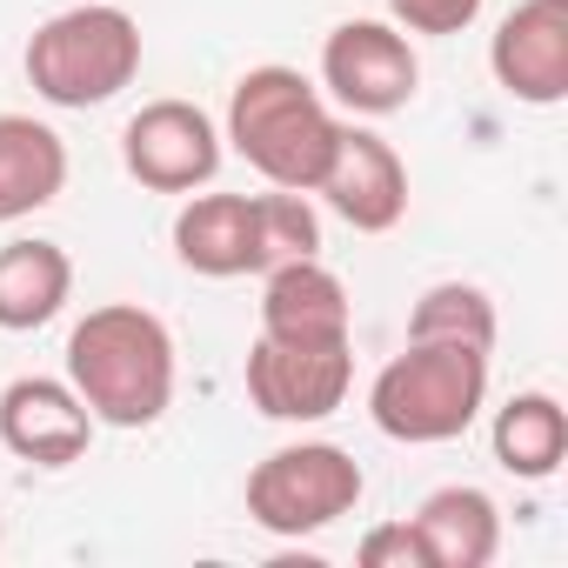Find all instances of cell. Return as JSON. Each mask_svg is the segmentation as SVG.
Masks as SVG:
<instances>
[{"label": "cell", "mask_w": 568, "mask_h": 568, "mask_svg": "<svg viewBox=\"0 0 568 568\" xmlns=\"http://www.w3.org/2000/svg\"><path fill=\"white\" fill-rule=\"evenodd\" d=\"M68 388L101 428H154L174 402V335L141 302H101L68 335Z\"/></svg>", "instance_id": "6da1fadb"}, {"label": "cell", "mask_w": 568, "mask_h": 568, "mask_svg": "<svg viewBox=\"0 0 568 568\" xmlns=\"http://www.w3.org/2000/svg\"><path fill=\"white\" fill-rule=\"evenodd\" d=\"M267 187H295L315 194L335 141H342V114L328 108V94L302 74V68H247L227 94V134H221Z\"/></svg>", "instance_id": "7a4b0ae2"}, {"label": "cell", "mask_w": 568, "mask_h": 568, "mask_svg": "<svg viewBox=\"0 0 568 568\" xmlns=\"http://www.w3.org/2000/svg\"><path fill=\"white\" fill-rule=\"evenodd\" d=\"M481 408H488V348L468 342H408L368 388V422L408 448L462 442Z\"/></svg>", "instance_id": "3957f363"}, {"label": "cell", "mask_w": 568, "mask_h": 568, "mask_svg": "<svg viewBox=\"0 0 568 568\" xmlns=\"http://www.w3.org/2000/svg\"><path fill=\"white\" fill-rule=\"evenodd\" d=\"M28 88L48 101V108H101L114 101L121 88H134L141 74V21L114 0H81V8H61L34 28L28 54Z\"/></svg>", "instance_id": "277c9868"}, {"label": "cell", "mask_w": 568, "mask_h": 568, "mask_svg": "<svg viewBox=\"0 0 568 568\" xmlns=\"http://www.w3.org/2000/svg\"><path fill=\"white\" fill-rule=\"evenodd\" d=\"M362 495H368V475L335 442H288L247 468V521L281 541L335 528L342 515L362 508Z\"/></svg>", "instance_id": "5b68a950"}, {"label": "cell", "mask_w": 568, "mask_h": 568, "mask_svg": "<svg viewBox=\"0 0 568 568\" xmlns=\"http://www.w3.org/2000/svg\"><path fill=\"white\" fill-rule=\"evenodd\" d=\"M241 382H247V402L267 422H328L355 388V342H274V335H254Z\"/></svg>", "instance_id": "8992f818"}, {"label": "cell", "mask_w": 568, "mask_h": 568, "mask_svg": "<svg viewBox=\"0 0 568 568\" xmlns=\"http://www.w3.org/2000/svg\"><path fill=\"white\" fill-rule=\"evenodd\" d=\"M322 88L348 108V114H402L422 88V61L408 48L402 28L388 21H342L328 41H322Z\"/></svg>", "instance_id": "52a82bcc"}, {"label": "cell", "mask_w": 568, "mask_h": 568, "mask_svg": "<svg viewBox=\"0 0 568 568\" xmlns=\"http://www.w3.org/2000/svg\"><path fill=\"white\" fill-rule=\"evenodd\" d=\"M121 168L148 194H194L221 174V128L194 101H148L121 128Z\"/></svg>", "instance_id": "ba28073f"}, {"label": "cell", "mask_w": 568, "mask_h": 568, "mask_svg": "<svg viewBox=\"0 0 568 568\" xmlns=\"http://www.w3.org/2000/svg\"><path fill=\"white\" fill-rule=\"evenodd\" d=\"M88 402L68 388V375H21L0 388V448L34 468H74L94 442Z\"/></svg>", "instance_id": "9c48e42d"}, {"label": "cell", "mask_w": 568, "mask_h": 568, "mask_svg": "<svg viewBox=\"0 0 568 568\" xmlns=\"http://www.w3.org/2000/svg\"><path fill=\"white\" fill-rule=\"evenodd\" d=\"M488 68L501 94L521 108H561L568 101V0H515L488 41Z\"/></svg>", "instance_id": "30bf717a"}, {"label": "cell", "mask_w": 568, "mask_h": 568, "mask_svg": "<svg viewBox=\"0 0 568 568\" xmlns=\"http://www.w3.org/2000/svg\"><path fill=\"white\" fill-rule=\"evenodd\" d=\"M355 234H388L402 227L408 214V161L375 134V128H348L342 121V141H335V161L315 187Z\"/></svg>", "instance_id": "8fae6325"}, {"label": "cell", "mask_w": 568, "mask_h": 568, "mask_svg": "<svg viewBox=\"0 0 568 568\" xmlns=\"http://www.w3.org/2000/svg\"><path fill=\"white\" fill-rule=\"evenodd\" d=\"M174 254L181 267L207 281H241L267 274V241H261V201L254 194H187L174 214Z\"/></svg>", "instance_id": "7c38bea8"}, {"label": "cell", "mask_w": 568, "mask_h": 568, "mask_svg": "<svg viewBox=\"0 0 568 568\" xmlns=\"http://www.w3.org/2000/svg\"><path fill=\"white\" fill-rule=\"evenodd\" d=\"M261 335L274 342H355V308L322 254L274 261L261 281Z\"/></svg>", "instance_id": "4fadbf2b"}, {"label": "cell", "mask_w": 568, "mask_h": 568, "mask_svg": "<svg viewBox=\"0 0 568 568\" xmlns=\"http://www.w3.org/2000/svg\"><path fill=\"white\" fill-rule=\"evenodd\" d=\"M68 187V141L34 114H0V227L41 214Z\"/></svg>", "instance_id": "5bb4252c"}, {"label": "cell", "mask_w": 568, "mask_h": 568, "mask_svg": "<svg viewBox=\"0 0 568 568\" xmlns=\"http://www.w3.org/2000/svg\"><path fill=\"white\" fill-rule=\"evenodd\" d=\"M408 521L428 548V568H488L501 548V508H495V495H481L468 481L435 488Z\"/></svg>", "instance_id": "9a60e30c"}, {"label": "cell", "mask_w": 568, "mask_h": 568, "mask_svg": "<svg viewBox=\"0 0 568 568\" xmlns=\"http://www.w3.org/2000/svg\"><path fill=\"white\" fill-rule=\"evenodd\" d=\"M74 295V261L61 241H8L0 247V328L8 335H34L48 328Z\"/></svg>", "instance_id": "2e32d148"}, {"label": "cell", "mask_w": 568, "mask_h": 568, "mask_svg": "<svg viewBox=\"0 0 568 568\" xmlns=\"http://www.w3.org/2000/svg\"><path fill=\"white\" fill-rule=\"evenodd\" d=\"M488 448L495 462L515 475V481H548L568 455V415L548 388H521L495 408V428H488Z\"/></svg>", "instance_id": "e0dca14e"}, {"label": "cell", "mask_w": 568, "mask_h": 568, "mask_svg": "<svg viewBox=\"0 0 568 568\" xmlns=\"http://www.w3.org/2000/svg\"><path fill=\"white\" fill-rule=\"evenodd\" d=\"M408 342H468V348H495V302L475 281H435L408 308Z\"/></svg>", "instance_id": "ac0fdd59"}, {"label": "cell", "mask_w": 568, "mask_h": 568, "mask_svg": "<svg viewBox=\"0 0 568 568\" xmlns=\"http://www.w3.org/2000/svg\"><path fill=\"white\" fill-rule=\"evenodd\" d=\"M254 201H261V241H267V261L322 254V214L308 207V194H295V187H267V194H254Z\"/></svg>", "instance_id": "d6986e66"}, {"label": "cell", "mask_w": 568, "mask_h": 568, "mask_svg": "<svg viewBox=\"0 0 568 568\" xmlns=\"http://www.w3.org/2000/svg\"><path fill=\"white\" fill-rule=\"evenodd\" d=\"M388 14L402 34H462L475 28L481 0H388Z\"/></svg>", "instance_id": "ffe728a7"}, {"label": "cell", "mask_w": 568, "mask_h": 568, "mask_svg": "<svg viewBox=\"0 0 568 568\" xmlns=\"http://www.w3.org/2000/svg\"><path fill=\"white\" fill-rule=\"evenodd\" d=\"M355 561H362V568H428V548H422L415 521H382V528L362 535Z\"/></svg>", "instance_id": "44dd1931"}, {"label": "cell", "mask_w": 568, "mask_h": 568, "mask_svg": "<svg viewBox=\"0 0 568 568\" xmlns=\"http://www.w3.org/2000/svg\"><path fill=\"white\" fill-rule=\"evenodd\" d=\"M0 541H8V515H0Z\"/></svg>", "instance_id": "7402d4cb"}]
</instances>
